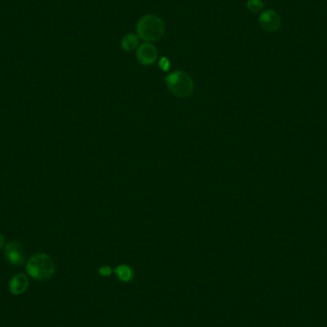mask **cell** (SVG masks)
Instances as JSON below:
<instances>
[{"label":"cell","mask_w":327,"mask_h":327,"mask_svg":"<svg viewBox=\"0 0 327 327\" xmlns=\"http://www.w3.org/2000/svg\"><path fill=\"white\" fill-rule=\"evenodd\" d=\"M99 273H100L101 276H103V277H108V276L111 275L112 270H111V268H110L109 266H103V267L100 268Z\"/></svg>","instance_id":"cell-12"},{"label":"cell","mask_w":327,"mask_h":327,"mask_svg":"<svg viewBox=\"0 0 327 327\" xmlns=\"http://www.w3.org/2000/svg\"><path fill=\"white\" fill-rule=\"evenodd\" d=\"M158 66L161 68V70L167 72V71L169 70V68H170V61H169V59H168L167 56H163V57L160 58Z\"/></svg>","instance_id":"cell-11"},{"label":"cell","mask_w":327,"mask_h":327,"mask_svg":"<svg viewBox=\"0 0 327 327\" xmlns=\"http://www.w3.org/2000/svg\"><path fill=\"white\" fill-rule=\"evenodd\" d=\"M115 273L117 274L118 278L122 282H129L134 277V273L132 271L129 266L127 265H120L115 269Z\"/></svg>","instance_id":"cell-9"},{"label":"cell","mask_w":327,"mask_h":327,"mask_svg":"<svg viewBox=\"0 0 327 327\" xmlns=\"http://www.w3.org/2000/svg\"><path fill=\"white\" fill-rule=\"evenodd\" d=\"M5 256L11 264L19 266L24 261L23 248L19 243L10 242L5 247Z\"/></svg>","instance_id":"cell-6"},{"label":"cell","mask_w":327,"mask_h":327,"mask_svg":"<svg viewBox=\"0 0 327 327\" xmlns=\"http://www.w3.org/2000/svg\"><path fill=\"white\" fill-rule=\"evenodd\" d=\"M139 41H140V38L138 37V35L130 33V34L125 35L122 38L121 46L124 51L130 52V51H133V50H135L136 48L139 47Z\"/></svg>","instance_id":"cell-8"},{"label":"cell","mask_w":327,"mask_h":327,"mask_svg":"<svg viewBox=\"0 0 327 327\" xmlns=\"http://www.w3.org/2000/svg\"><path fill=\"white\" fill-rule=\"evenodd\" d=\"M26 270L33 279L44 281L53 277L56 266L51 256L45 253H38L29 259Z\"/></svg>","instance_id":"cell-2"},{"label":"cell","mask_w":327,"mask_h":327,"mask_svg":"<svg viewBox=\"0 0 327 327\" xmlns=\"http://www.w3.org/2000/svg\"><path fill=\"white\" fill-rule=\"evenodd\" d=\"M169 91L179 98L190 96L194 90L191 77L183 71H174L165 78Z\"/></svg>","instance_id":"cell-3"},{"label":"cell","mask_w":327,"mask_h":327,"mask_svg":"<svg viewBox=\"0 0 327 327\" xmlns=\"http://www.w3.org/2000/svg\"><path fill=\"white\" fill-rule=\"evenodd\" d=\"M138 37L147 41H157L165 34V22L164 20L155 15H146L137 23L136 26Z\"/></svg>","instance_id":"cell-1"},{"label":"cell","mask_w":327,"mask_h":327,"mask_svg":"<svg viewBox=\"0 0 327 327\" xmlns=\"http://www.w3.org/2000/svg\"><path fill=\"white\" fill-rule=\"evenodd\" d=\"M247 8L252 13H259L264 8V3L262 0H248Z\"/></svg>","instance_id":"cell-10"},{"label":"cell","mask_w":327,"mask_h":327,"mask_svg":"<svg viewBox=\"0 0 327 327\" xmlns=\"http://www.w3.org/2000/svg\"><path fill=\"white\" fill-rule=\"evenodd\" d=\"M28 285V278L23 274H19L10 281V291L14 295H20L27 290Z\"/></svg>","instance_id":"cell-7"},{"label":"cell","mask_w":327,"mask_h":327,"mask_svg":"<svg viewBox=\"0 0 327 327\" xmlns=\"http://www.w3.org/2000/svg\"><path fill=\"white\" fill-rule=\"evenodd\" d=\"M258 20L262 29L268 32L278 31L281 27V17L277 12L273 10H266L262 12Z\"/></svg>","instance_id":"cell-5"},{"label":"cell","mask_w":327,"mask_h":327,"mask_svg":"<svg viewBox=\"0 0 327 327\" xmlns=\"http://www.w3.org/2000/svg\"><path fill=\"white\" fill-rule=\"evenodd\" d=\"M136 56L141 64L151 66L157 60L158 50L152 43L146 42L138 47Z\"/></svg>","instance_id":"cell-4"},{"label":"cell","mask_w":327,"mask_h":327,"mask_svg":"<svg viewBox=\"0 0 327 327\" xmlns=\"http://www.w3.org/2000/svg\"><path fill=\"white\" fill-rule=\"evenodd\" d=\"M4 241H5V239H4V236H3L2 234H0V248H2V247H3V245H4Z\"/></svg>","instance_id":"cell-13"}]
</instances>
